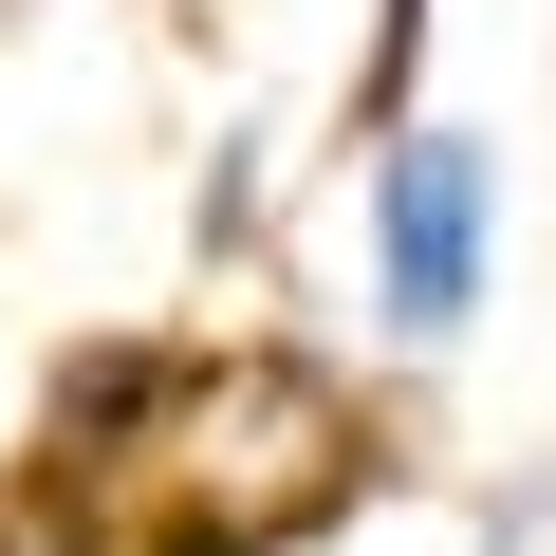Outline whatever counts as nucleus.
Listing matches in <instances>:
<instances>
[{"label": "nucleus", "mask_w": 556, "mask_h": 556, "mask_svg": "<svg viewBox=\"0 0 556 556\" xmlns=\"http://www.w3.org/2000/svg\"><path fill=\"white\" fill-rule=\"evenodd\" d=\"M390 482V427L298 334H75L20 427L56 556H316Z\"/></svg>", "instance_id": "1"}, {"label": "nucleus", "mask_w": 556, "mask_h": 556, "mask_svg": "<svg viewBox=\"0 0 556 556\" xmlns=\"http://www.w3.org/2000/svg\"><path fill=\"white\" fill-rule=\"evenodd\" d=\"M353 278H371V371H445L482 334L501 278V149L464 112H408L390 149H353Z\"/></svg>", "instance_id": "2"}]
</instances>
